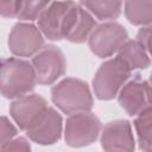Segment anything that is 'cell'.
Here are the masks:
<instances>
[{"mask_svg":"<svg viewBox=\"0 0 152 152\" xmlns=\"http://www.w3.org/2000/svg\"><path fill=\"white\" fill-rule=\"evenodd\" d=\"M78 8L72 1L50 2L38 18L39 28L51 40L66 38L77 19Z\"/></svg>","mask_w":152,"mask_h":152,"instance_id":"obj_1","label":"cell"},{"mask_svg":"<svg viewBox=\"0 0 152 152\" xmlns=\"http://www.w3.org/2000/svg\"><path fill=\"white\" fill-rule=\"evenodd\" d=\"M36 82L33 66L26 61L10 58L0 68V94L7 99L25 96Z\"/></svg>","mask_w":152,"mask_h":152,"instance_id":"obj_2","label":"cell"},{"mask_svg":"<svg viewBox=\"0 0 152 152\" xmlns=\"http://www.w3.org/2000/svg\"><path fill=\"white\" fill-rule=\"evenodd\" d=\"M53 103L65 114L89 112L93 107V96L88 84L78 78L66 77L52 87Z\"/></svg>","mask_w":152,"mask_h":152,"instance_id":"obj_3","label":"cell"},{"mask_svg":"<svg viewBox=\"0 0 152 152\" xmlns=\"http://www.w3.org/2000/svg\"><path fill=\"white\" fill-rule=\"evenodd\" d=\"M129 76L131 69L118 57L106 61L101 64L93 80L96 97L100 100L113 99Z\"/></svg>","mask_w":152,"mask_h":152,"instance_id":"obj_4","label":"cell"},{"mask_svg":"<svg viewBox=\"0 0 152 152\" xmlns=\"http://www.w3.org/2000/svg\"><path fill=\"white\" fill-rule=\"evenodd\" d=\"M101 129L97 116L89 112L72 114L65 124V142L71 147H83L93 144Z\"/></svg>","mask_w":152,"mask_h":152,"instance_id":"obj_5","label":"cell"},{"mask_svg":"<svg viewBox=\"0 0 152 152\" xmlns=\"http://www.w3.org/2000/svg\"><path fill=\"white\" fill-rule=\"evenodd\" d=\"M127 31L115 21L101 24L94 28L89 38L90 50L100 58L109 57L127 40Z\"/></svg>","mask_w":152,"mask_h":152,"instance_id":"obj_6","label":"cell"},{"mask_svg":"<svg viewBox=\"0 0 152 152\" xmlns=\"http://www.w3.org/2000/svg\"><path fill=\"white\" fill-rule=\"evenodd\" d=\"M36 81L39 84H52L65 71V57L55 45L43 46L32 59Z\"/></svg>","mask_w":152,"mask_h":152,"instance_id":"obj_7","label":"cell"},{"mask_svg":"<svg viewBox=\"0 0 152 152\" xmlns=\"http://www.w3.org/2000/svg\"><path fill=\"white\" fill-rule=\"evenodd\" d=\"M44 46V38L33 24L18 23L8 36V48L15 56L30 57Z\"/></svg>","mask_w":152,"mask_h":152,"instance_id":"obj_8","label":"cell"},{"mask_svg":"<svg viewBox=\"0 0 152 152\" xmlns=\"http://www.w3.org/2000/svg\"><path fill=\"white\" fill-rule=\"evenodd\" d=\"M48 109L46 100L38 95H25L13 101L10 107L11 116L18 124L20 129L27 131Z\"/></svg>","mask_w":152,"mask_h":152,"instance_id":"obj_9","label":"cell"},{"mask_svg":"<svg viewBox=\"0 0 152 152\" xmlns=\"http://www.w3.org/2000/svg\"><path fill=\"white\" fill-rule=\"evenodd\" d=\"M101 146L106 152H133L135 144L127 120L108 122L101 134Z\"/></svg>","mask_w":152,"mask_h":152,"instance_id":"obj_10","label":"cell"},{"mask_svg":"<svg viewBox=\"0 0 152 152\" xmlns=\"http://www.w3.org/2000/svg\"><path fill=\"white\" fill-rule=\"evenodd\" d=\"M62 133V116L51 107L34 122L26 134L31 140L40 145H51L59 140Z\"/></svg>","mask_w":152,"mask_h":152,"instance_id":"obj_11","label":"cell"},{"mask_svg":"<svg viewBox=\"0 0 152 152\" xmlns=\"http://www.w3.org/2000/svg\"><path fill=\"white\" fill-rule=\"evenodd\" d=\"M119 103L129 115H138L150 107V86L147 81L134 80L127 83L120 91Z\"/></svg>","mask_w":152,"mask_h":152,"instance_id":"obj_12","label":"cell"},{"mask_svg":"<svg viewBox=\"0 0 152 152\" xmlns=\"http://www.w3.org/2000/svg\"><path fill=\"white\" fill-rule=\"evenodd\" d=\"M118 58L121 59L131 70L146 69L150 65V58L146 50L137 40L126 42L119 49Z\"/></svg>","mask_w":152,"mask_h":152,"instance_id":"obj_13","label":"cell"},{"mask_svg":"<svg viewBox=\"0 0 152 152\" xmlns=\"http://www.w3.org/2000/svg\"><path fill=\"white\" fill-rule=\"evenodd\" d=\"M95 26H96V24H95V20L93 19V17L80 6L77 19L65 39H68L72 43H83L88 38V36L94 31Z\"/></svg>","mask_w":152,"mask_h":152,"instance_id":"obj_14","label":"cell"},{"mask_svg":"<svg viewBox=\"0 0 152 152\" xmlns=\"http://www.w3.org/2000/svg\"><path fill=\"white\" fill-rule=\"evenodd\" d=\"M125 14L134 25H146L152 20V1H126Z\"/></svg>","mask_w":152,"mask_h":152,"instance_id":"obj_15","label":"cell"},{"mask_svg":"<svg viewBox=\"0 0 152 152\" xmlns=\"http://www.w3.org/2000/svg\"><path fill=\"white\" fill-rule=\"evenodd\" d=\"M151 106L144 109L138 114V118L134 120V126L138 133L139 147L145 152H151Z\"/></svg>","mask_w":152,"mask_h":152,"instance_id":"obj_16","label":"cell"},{"mask_svg":"<svg viewBox=\"0 0 152 152\" xmlns=\"http://www.w3.org/2000/svg\"><path fill=\"white\" fill-rule=\"evenodd\" d=\"M81 5L90 10L99 19H115L121 12V1H82Z\"/></svg>","mask_w":152,"mask_h":152,"instance_id":"obj_17","label":"cell"},{"mask_svg":"<svg viewBox=\"0 0 152 152\" xmlns=\"http://www.w3.org/2000/svg\"><path fill=\"white\" fill-rule=\"evenodd\" d=\"M49 4V1H23L18 18L24 20H34L39 18Z\"/></svg>","mask_w":152,"mask_h":152,"instance_id":"obj_18","label":"cell"},{"mask_svg":"<svg viewBox=\"0 0 152 152\" xmlns=\"http://www.w3.org/2000/svg\"><path fill=\"white\" fill-rule=\"evenodd\" d=\"M17 134V128L6 116H0V147L6 145Z\"/></svg>","mask_w":152,"mask_h":152,"instance_id":"obj_19","label":"cell"},{"mask_svg":"<svg viewBox=\"0 0 152 152\" xmlns=\"http://www.w3.org/2000/svg\"><path fill=\"white\" fill-rule=\"evenodd\" d=\"M0 152H31V146L24 137H19L4 145Z\"/></svg>","mask_w":152,"mask_h":152,"instance_id":"obj_20","label":"cell"},{"mask_svg":"<svg viewBox=\"0 0 152 152\" xmlns=\"http://www.w3.org/2000/svg\"><path fill=\"white\" fill-rule=\"evenodd\" d=\"M23 1L5 0L0 1V15L2 17H18Z\"/></svg>","mask_w":152,"mask_h":152,"instance_id":"obj_21","label":"cell"},{"mask_svg":"<svg viewBox=\"0 0 152 152\" xmlns=\"http://www.w3.org/2000/svg\"><path fill=\"white\" fill-rule=\"evenodd\" d=\"M138 43L147 51L150 50V38H151V27L146 26L144 28H140V31L138 32Z\"/></svg>","mask_w":152,"mask_h":152,"instance_id":"obj_22","label":"cell"},{"mask_svg":"<svg viewBox=\"0 0 152 152\" xmlns=\"http://www.w3.org/2000/svg\"><path fill=\"white\" fill-rule=\"evenodd\" d=\"M2 63H4V62H2L1 59H0V68H1V65H2Z\"/></svg>","mask_w":152,"mask_h":152,"instance_id":"obj_23","label":"cell"}]
</instances>
